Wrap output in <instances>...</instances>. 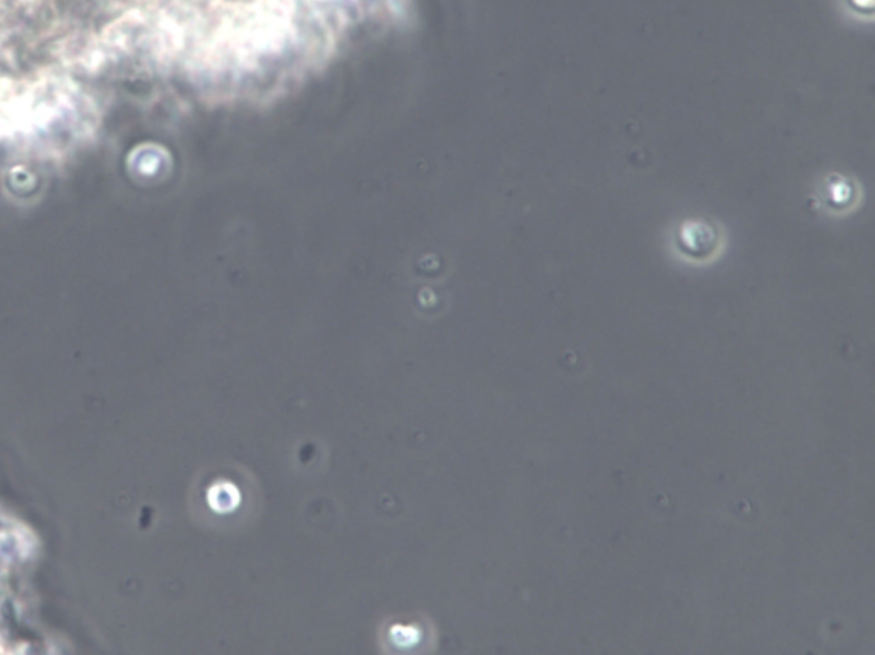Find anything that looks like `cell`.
I'll list each match as a JSON object with an SVG mask.
<instances>
[{
    "label": "cell",
    "mask_w": 875,
    "mask_h": 655,
    "mask_svg": "<svg viewBox=\"0 0 875 655\" xmlns=\"http://www.w3.org/2000/svg\"><path fill=\"white\" fill-rule=\"evenodd\" d=\"M677 243L684 254L694 259H705L718 247L715 226L706 221H686L677 233Z\"/></svg>",
    "instance_id": "obj_1"
}]
</instances>
